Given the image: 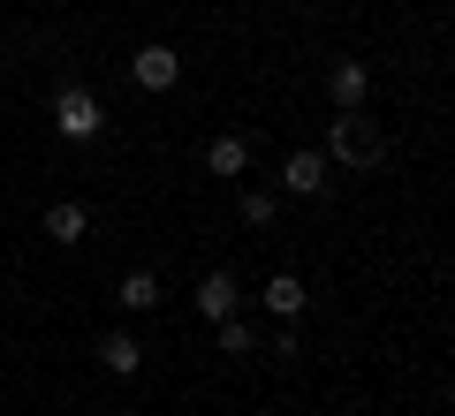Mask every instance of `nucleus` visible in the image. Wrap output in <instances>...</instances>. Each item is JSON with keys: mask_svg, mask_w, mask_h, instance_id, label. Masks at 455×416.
Wrapping results in <instances>:
<instances>
[{"mask_svg": "<svg viewBox=\"0 0 455 416\" xmlns=\"http://www.w3.org/2000/svg\"><path fill=\"white\" fill-rule=\"evenodd\" d=\"M326 152H334V160H349V167H372V160H379V137L357 122V106H341V122L326 129Z\"/></svg>", "mask_w": 455, "mask_h": 416, "instance_id": "nucleus-2", "label": "nucleus"}, {"mask_svg": "<svg viewBox=\"0 0 455 416\" xmlns=\"http://www.w3.org/2000/svg\"><path fill=\"white\" fill-rule=\"evenodd\" d=\"M205 167H212L220 182H235V175L251 167V145H243V137H212V145H205Z\"/></svg>", "mask_w": 455, "mask_h": 416, "instance_id": "nucleus-7", "label": "nucleus"}, {"mask_svg": "<svg viewBox=\"0 0 455 416\" xmlns=\"http://www.w3.org/2000/svg\"><path fill=\"white\" fill-rule=\"evenodd\" d=\"M130 76H137V91H175V76H182V61L167 46H137V61H130Z\"/></svg>", "mask_w": 455, "mask_h": 416, "instance_id": "nucleus-3", "label": "nucleus"}, {"mask_svg": "<svg viewBox=\"0 0 455 416\" xmlns=\"http://www.w3.org/2000/svg\"><path fill=\"white\" fill-rule=\"evenodd\" d=\"M281 190H289V197H319V190H326V160H319V152H289Z\"/></svg>", "mask_w": 455, "mask_h": 416, "instance_id": "nucleus-4", "label": "nucleus"}, {"mask_svg": "<svg viewBox=\"0 0 455 416\" xmlns=\"http://www.w3.org/2000/svg\"><path fill=\"white\" fill-rule=\"evenodd\" d=\"M212 334H220V356H251V326L243 318H220Z\"/></svg>", "mask_w": 455, "mask_h": 416, "instance_id": "nucleus-13", "label": "nucleus"}, {"mask_svg": "<svg viewBox=\"0 0 455 416\" xmlns=\"http://www.w3.org/2000/svg\"><path fill=\"white\" fill-rule=\"evenodd\" d=\"M266 310H274L281 326H296V310H304V280H296V272H274V280H266Z\"/></svg>", "mask_w": 455, "mask_h": 416, "instance_id": "nucleus-6", "label": "nucleus"}, {"mask_svg": "<svg viewBox=\"0 0 455 416\" xmlns=\"http://www.w3.org/2000/svg\"><path fill=\"white\" fill-rule=\"evenodd\" d=\"M46 235L53 242H84V235H92V212H84V205H53L46 212Z\"/></svg>", "mask_w": 455, "mask_h": 416, "instance_id": "nucleus-10", "label": "nucleus"}, {"mask_svg": "<svg viewBox=\"0 0 455 416\" xmlns=\"http://www.w3.org/2000/svg\"><path fill=\"white\" fill-rule=\"evenodd\" d=\"M99 364H107V371H114V379H130V371H137V364H145V349H137V341H130V334H107V341H99Z\"/></svg>", "mask_w": 455, "mask_h": 416, "instance_id": "nucleus-8", "label": "nucleus"}, {"mask_svg": "<svg viewBox=\"0 0 455 416\" xmlns=\"http://www.w3.org/2000/svg\"><path fill=\"white\" fill-rule=\"evenodd\" d=\"M235 303H243V295H235V272H205V280H197V310H205L212 326L235 318Z\"/></svg>", "mask_w": 455, "mask_h": 416, "instance_id": "nucleus-5", "label": "nucleus"}, {"mask_svg": "<svg viewBox=\"0 0 455 416\" xmlns=\"http://www.w3.org/2000/svg\"><path fill=\"white\" fill-rule=\"evenodd\" d=\"M274 212H281L274 190H243V220H251V227H274Z\"/></svg>", "mask_w": 455, "mask_h": 416, "instance_id": "nucleus-12", "label": "nucleus"}, {"mask_svg": "<svg viewBox=\"0 0 455 416\" xmlns=\"http://www.w3.org/2000/svg\"><path fill=\"white\" fill-rule=\"evenodd\" d=\"M364 83H372V76H364V61H334L326 91H334V106H357V98H364Z\"/></svg>", "mask_w": 455, "mask_h": 416, "instance_id": "nucleus-9", "label": "nucleus"}, {"mask_svg": "<svg viewBox=\"0 0 455 416\" xmlns=\"http://www.w3.org/2000/svg\"><path fill=\"white\" fill-rule=\"evenodd\" d=\"M53 129H61L68 145H92L99 129H107V106H99V98L84 91V83H68V91L53 98Z\"/></svg>", "mask_w": 455, "mask_h": 416, "instance_id": "nucleus-1", "label": "nucleus"}, {"mask_svg": "<svg viewBox=\"0 0 455 416\" xmlns=\"http://www.w3.org/2000/svg\"><path fill=\"white\" fill-rule=\"evenodd\" d=\"M122 310H160V280L152 272H130L122 280Z\"/></svg>", "mask_w": 455, "mask_h": 416, "instance_id": "nucleus-11", "label": "nucleus"}]
</instances>
